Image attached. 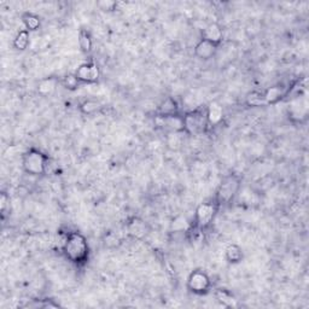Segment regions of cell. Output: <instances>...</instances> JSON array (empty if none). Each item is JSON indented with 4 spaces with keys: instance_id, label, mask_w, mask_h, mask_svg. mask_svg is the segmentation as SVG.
Returning <instances> with one entry per match:
<instances>
[{
    "instance_id": "6da1fadb",
    "label": "cell",
    "mask_w": 309,
    "mask_h": 309,
    "mask_svg": "<svg viewBox=\"0 0 309 309\" xmlns=\"http://www.w3.org/2000/svg\"><path fill=\"white\" fill-rule=\"evenodd\" d=\"M63 254L73 264H86L89 256V246L85 235L80 232L67 233L63 242Z\"/></svg>"
},
{
    "instance_id": "7a4b0ae2",
    "label": "cell",
    "mask_w": 309,
    "mask_h": 309,
    "mask_svg": "<svg viewBox=\"0 0 309 309\" xmlns=\"http://www.w3.org/2000/svg\"><path fill=\"white\" fill-rule=\"evenodd\" d=\"M47 156L38 149H29L22 157V167L26 173L31 175L45 174L47 167Z\"/></svg>"
},
{
    "instance_id": "3957f363",
    "label": "cell",
    "mask_w": 309,
    "mask_h": 309,
    "mask_svg": "<svg viewBox=\"0 0 309 309\" xmlns=\"http://www.w3.org/2000/svg\"><path fill=\"white\" fill-rule=\"evenodd\" d=\"M219 208H220V205L215 198L200 203L197 207L196 213H194V227L198 231L208 229L213 224L216 213L219 211Z\"/></svg>"
},
{
    "instance_id": "277c9868",
    "label": "cell",
    "mask_w": 309,
    "mask_h": 309,
    "mask_svg": "<svg viewBox=\"0 0 309 309\" xmlns=\"http://www.w3.org/2000/svg\"><path fill=\"white\" fill-rule=\"evenodd\" d=\"M184 124H185V133L190 135H199L207 131L208 118L207 109H196L185 114L184 116Z\"/></svg>"
},
{
    "instance_id": "5b68a950",
    "label": "cell",
    "mask_w": 309,
    "mask_h": 309,
    "mask_svg": "<svg viewBox=\"0 0 309 309\" xmlns=\"http://www.w3.org/2000/svg\"><path fill=\"white\" fill-rule=\"evenodd\" d=\"M240 188V180L235 175H229L221 181L215 194V200L219 205L227 204L234 198Z\"/></svg>"
},
{
    "instance_id": "8992f818",
    "label": "cell",
    "mask_w": 309,
    "mask_h": 309,
    "mask_svg": "<svg viewBox=\"0 0 309 309\" xmlns=\"http://www.w3.org/2000/svg\"><path fill=\"white\" fill-rule=\"evenodd\" d=\"M211 286L210 278L202 270H196L189 275L188 289L196 295H205L209 292Z\"/></svg>"
},
{
    "instance_id": "52a82bcc",
    "label": "cell",
    "mask_w": 309,
    "mask_h": 309,
    "mask_svg": "<svg viewBox=\"0 0 309 309\" xmlns=\"http://www.w3.org/2000/svg\"><path fill=\"white\" fill-rule=\"evenodd\" d=\"M77 80L80 83H94L99 78V68L94 62H88V63L81 64L75 72Z\"/></svg>"
},
{
    "instance_id": "ba28073f",
    "label": "cell",
    "mask_w": 309,
    "mask_h": 309,
    "mask_svg": "<svg viewBox=\"0 0 309 309\" xmlns=\"http://www.w3.org/2000/svg\"><path fill=\"white\" fill-rule=\"evenodd\" d=\"M157 122L162 128H164L168 133H183L185 132V124H184V116L179 114L174 115H158Z\"/></svg>"
},
{
    "instance_id": "9c48e42d",
    "label": "cell",
    "mask_w": 309,
    "mask_h": 309,
    "mask_svg": "<svg viewBox=\"0 0 309 309\" xmlns=\"http://www.w3.org/2000/svg\"><path fill=\"white\" fill-rule=\"evenodd\" d=\"M216 51H218V45L213 44V42L208 41V40H199L198 44L194 47V55L197 58L203 59V61H208V59L213 58L215 56Z\"/></svg>"
},
{
    "instance_id": "30bf717a",
    "label": "cell",
    "mask_w": 309,
    "mask_h": 309,
    "mask_svg": "<svg viewBox=\"0 0 309 309\" xmlns=\"http://www.w3.org/2000/svg\"><path fill=\"white\" fill-rule=\"evenodd\" d=\"M307 99H306V97H303V98H298V99H295L294 102L290 104L289 107V114L290 116H291L292 118H297V120L301 121V118H306L307 117V110H308V107H307Z\"/></svg>"
},
{
    "instance_id": "8fae6325",
    "label": "cell",
    "mask_w": 309,
    "mask_h": 309,
    "mask_svg": "<svg viewBox=\"0 0 309 309\" xmlns=\"http://www.w3.org/2000/svg\"><path fill=\"white\" fill-rule=\"evenodd\" d=\"M222 37H224V32H222L220 24L218 23H210L203 31V39L208 40V41L213 42V44L218 46L222 41Z\"/></svg>"
},
{
    "instance_id": "7c38bea8",
    "label": "cell",
    "mask_w": 309,
    "mask_h": 309,
    "mask_svg": "<svg viewBox=\"0 0 309 309\" xmlns=\"http://www.w3.org/2000/svg\"><path fill=\"white\" fill-rule=\"evenodd\" d=\"M207 118L209 126H218L224 118V109L218 102H211L207 108Z\"/></svg>"
},
{
    "instance_id": "4fadbf2b",
    "label": "cell",
    "mask_w": 309,
    "mask_h": 309,
    "mask_svg": "<svg viewBox=\"0 0 309 309\" xmlns=\"http://www.w3.org/2000/svg\"><path fill=\"white\" fill-rule=\"evenodd\" d=\"M58 83H59V80L57 77L44 78V80H41L39 83H38V92H39V94H41L42 97L51 96V94L55 92V89Z\"/></svg>"
},
{
    "instance_id": "5bb4252c",
    "label": "cell",
    "mask_w": 309,
    "mask_h": 309,
    "mask_svg": "<svg viewBox=\"0 0 309 309\" xmlns=\"http://www.w3.org/2000/svg\"><path fill=\"white\" fill-rule=\"evenodd\" d=\"M284 96H285V92L283 91V87H278V86L270 87L264 93L265 104H275L279 100L283 99Z\"/></svg>"
},
{
    "instance_id": "9a60e30c",
    "label": "cell",
    "mask_w": 309,
    "mask_h": 309,
    "mask_svg": "<svg viewBox=\"0 0 309 309\" xmlns=\"http://www.w3.org/2000/svg\"><path fill=\"white\" fill-rule=\"evenodd\" d=\"M225 256H226V260L230 262V264H238V262L242 261L243 251L238 245H235V244H231V245L227 246Z\"/></svg>"
},
{
    "instance_id": "2e32d148",
    "label": "cell",
    "mask_w": 309,
    "mask_h": 309,
    "mask_svg": "<svg viewBox=\"0 0 309 309\" xmlns=\"http://www.w3.org/2000/svg\"><path fill=\"white\" fill-rule=\"evenodd\" d=\"M215 296L216 300H218L222 306H225V307L229 308L238 307L237 300H234V298L232 297V295L230 294V292H227L226 290H218V291L215 292Z\"/></svg>"
},
{
    "instance_id": "e0dca14e",
    "label": "cell",
    "mask_w": 309,
    "mask_h": 309,
    "mask_svg": "<svg viewBox=\"0 0 309 309\" xmlns=\"http://www.w3.org/2000/svg\"><path fill=\"white\" fill-rule=\"evenodd\" d=\"M158 114L161 116L164 115H174V114H179V107L173 98H167L164 99V102L162 103L161 107H159Z\"/></svg>"
},
{
    "instance_id": "ac0fdd59",
    "label": "cell",
    "mask_w": 309,
    "mask_h": 309,
    "mask_svg": "<svg viewBox=\"0 0 309 309\" xmlns=\"http://www.w3.org/2000/svg\"><path fill=\"white\" fill-rule=\"evenodd\" d=\"M29 45V32L27 29H22L16 35L13 39V47L18 51H23Z\"/></svg>"
},
{
    "instance_id": "d6986e66",
    "label": "cell",
    "mask_w": 309,
    "mask_h": 309,
    "mask_svg": "<svg viewBox=\"0 0 309 309\" xmlns=\"http://www.w3.org/2000/svg\"><path fill=\"white\" fill-rule=\"evenodd\" d=\"M22 21H23L24 27H26V29L28 32L39 29V27H40L39 16L34 15V13H32V12H26L22 16Z\"/></svg>"
},
{
    "instance_id": "ffe728a7",
    "label": "cell",
    "mask_w": 309,
    "mask_h": 309,
    "mask_svg": "<svg viewBox=\"0 0 309 309\" xmlns=\"http://www.w3.org/2000/svg\"><path fill=\"white\" fill-rule=\"evenodd\" d=\"M92 39L91 35L88 34V32L81 29L80 33H78V46H80L81 51L83 53H89L92 51Z\"/></svg>"
},
{
    "instance_id": "44dd1931",
    "label": "cell",
    "mask_w": 309,
    "mask_h": 309,
    "mask_svg": "<svg viewBox=\"0 0 309 309\" xmlns=\"http://www.w3.org/2000/svg\"><path fill=\"white\" fill-rule=\"evenodd\" d=\"M167 145L169 146L172 150H179V149H180V146L183 145V138H181V133H168Z\"/></svg>"
},
{
    "instance_id": "7402d4cb",
    "label": "cell",
    "mask_w": 309,
    "mask_h": 309,
    "mask_svg": "<svg viewBox=\"0 0 309 309\" xmlns=\"http://www.w3.org/2000/svg\"><path fill=\"white\" fill-rule=\"evenodd\" d=\"M128 231L135 237H139L145 231V226H144L143 221L138 220V219H133V221L128 225Z\"/></svg>"
},
{
    "instance_id": "603a6c76",
    "label": "cell",
    "mask_w": 309,
    "mask_h": 309,
    "mask_svg": "<svg viewBox=\"0 0 309 309\" xmlns=\"http://www.w3.org/2000/svg\"><path fill=\"white\" fill-rule=\"evenodd\" d=\"M246 103L251 107H259V105L265 104L264 100V93H257V92H253V93L248 94L246 97Z\"/></svg>"
},
{
    "instance_id": "cb8c5ba5",
    "label": "cell",
    "mask_w": 309,
    "mask_h": 309,
    "mask_svg": "<svg viewBox=\"0 0 309 309\" xmlns=\"http://www.w3.org/2000/svg\"><path fill=\"white\" fill-rule=\"evenodd\" d=\"M62 85L68 89H75L78 85H80V81L77 80V75L75 74H69V75H67L66 77H63V80H62Z\"/></svg>"
},
{
    "instance_id": "d4e9b609",
    "label": "cell",
    "mask_w": 309,
    "mask_h": 309,
    "mask_svg": "<svg viewBox=\"0 0 309 309\" xmlns=\"http://www.w3.org/2000/svg\"><path fill=\"white\" fill-rule=\"evenodd\" d=\"M80 109L83 114H93L99 109V104L94 100H86L80 105Z\"/></svg>"
}]
</instances>
